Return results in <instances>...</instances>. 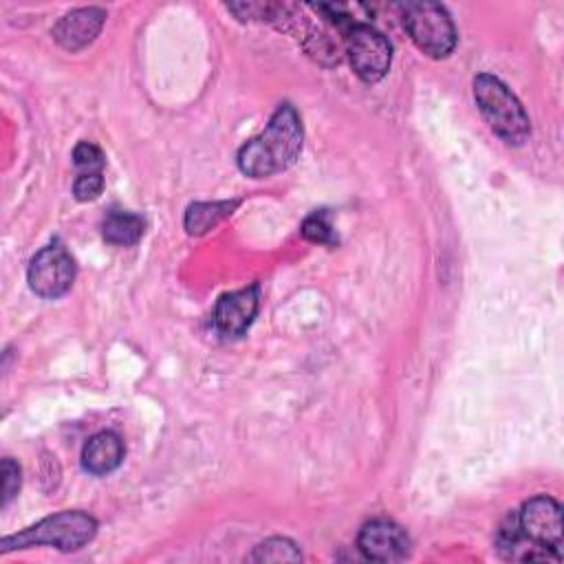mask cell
<instances>
[{
    "mask_svg": "<svg viewBox=\"0 0 564 564\" xmlns=\"http://www.w3.org/2000/svg\"><path fill=\"white\" fill-rule=\"evenodd\" d=\"M302 143L304 130L300 115L293 106L282 104L269 119L267 128L238 150V167L251 178L273 176L297 161Z\"/></svg>",
    "mask_w": 564,
    "mask_h": 564,
    "instance_id": "6da1fadb",
    "label": "cell"
},
{
    "mask_svg": "<svg viewBox=\"0 0 564 564\" xmlns=\"http://www.w3.org/2000/svg\"><path fill=\"white\" fill-rule=\"evenodd\" d=\"M97 533V520L84 511H59L42 518L33 527L0 540V553L29 546H55L59 551H77Z\"/></svg>",
    "mask_w": 564,
    "mask_h": 564,
    "instance_id": "7a4b0ae2",
    "label": "cell"
},
{
    "mask_svg": "<svg viewBox=\"0 0 564 564\" xmlns=\"http://www.w3.org/2000/svg\"><path fill=\"white\" fill-rule=\"evenodd\" d=\"M474 99L487 126L509 145H520L531 134L529 117L518 97L494 75L474 77Z\"/></svg>",
    "mask_w": 564,
    "mask_h": 564,
    "instance_id": "3957f363",
    "label": "cell"
},
{
    "mask_svg": "<svg viewBox=\"0 0 564 564\" xmlns=\"http://www.w3.org/2000/svg\"><path fill=\"white\" fill-rule=\"evenodd\" d=\"M403 26L416 48L434 59L447 57L458 40L447 9L436 2L403 4Z\"/></svg>",
    "mask_w": 564,
    "mask_h": 564,
    "instance_id": "277c9868",
    "label": "cell"
},
{
    "mask_svg": "<svg viewBox=\"0 0 564 564\" xmlns=\"http://www.w3.org/2000/svg\"><path fill=\"white\" fill-rule=\"evenodd\" d=\"M346 53L355 75L366 84H377L390 70L392 46L388 37L370 24L352 22L346 29Z\"/></svg>",
    "mask_w": 564,
    "mask_h": 564,
    "instance_id": "5b68a950",
    "label": "cell"
},
{
    "mask_svg": "<svg viewBox=\"0 0 564 564\" xmlns=\"http://www.w3.org/2000/svg\"><path fill=\"white\" fill-rule=\"evenodd\" d=\"M75 260L64 245L51 242L42 247L29 262L26 280L35 295L55 300L62 297L75 282Z\"/></svg>",
    "mask_w": 564,
    "mask_h": 564,
    "instance_id": "8992f818",
    "label": "cell"
},
{
    "mask_svg": "<svg viewBox=\"0 0 564 564\" xmlns=\"http://www.w3.org/2000/svg\"><path fill=\"white\" fill-rule=\"evenodd\" d=\"M518 516V527L522 535L538 549L560 557L562 546V507L555 498L540 494L529 498Z\"/></svg>",
    "mask_w": 564,
    "mask_h": 564,
    "instance_id": "52a82bcc",
    "label": "cell"
},
{
    "mask_svg": "<svg viewBox=\"0 0 564 564\" xmlns=\"http://www.w3.org/2000/svg\"><path fill=\"white\" fill-rule=\"evenodd\" d=\"M357 549L366 560L372 562H401L410 553V538L392 520H370L357 535Z\"/></svg>",
    "mask_w": 564,
    "mask_h": 564,
    "instance_id": "ba28073f",
    "label": "cell"
},
{
    "mask_svg": "<svg viewBox=\"0 0 564 564\" xmlns=\"http://www.w3.org/2000/svg\"><path fill=\"white\" fill-rule=\"evenodd\" d=\"M258 284L225 293L218 297L214 308V326L223 337H240L258 313Z\"/></svg>",
    "mask_w": 564,
    "mask_h": 564,
    "instance_id": "9c48e42d",
    "label": "cell"
},
{
    "mask_svg": "<svg viewBox=\"0 0 564 564\" xmlns=\"http://www.w3.org/2000/svg\"><path fill=\"white\" fill-rule=\"evenodd\" d=\"M104 22H106L104 9L82 7L57 20V24L53 26V37L62 48L75 53L88 46L99 35Z\"/></svg>",
    "mask_w": 564,
    "mask_h": 564,
    "instance_id": "30bf717a",
    "label": "cell"
},
{
    "mask_svg": "<svg viewBox=\"0 0 564 564\" xmlns=\"http://www.w3.org/2000/svg\"><path fill=\"white\" fill-rule=\"evenodd\" d=\"M123 441L117 432L112 430H104V432H97L93 434L84 449H82V465L88 474L93 476H104V474H110L115 471L121 460H123Z\"/></svg>",
    "mask_w": 564,
    "mask_h": 564,
    "instance_id": "8fae6325",
    "label": "cell"
},
{
    "mask_svg": "<svg viewBox=\"0 0 564 564\" xmlns=\"http://www.w3.org/2000/svg\"><path fill=\"white\" fill-rule=\"evenodd\" d=\"M496 544H498V551L505 560H516V562H549V560H553V562H560V557L538 549L535 544H531L522 535V531L518 527L516 511H511L502 520V524L498 529V535H496Z\"/></svg>",
    "mask_w": 564,
    "mask_h": 564,
    "instance_id": "7c38bea8",
    "label": "cell"
},
{
    "mask_svg": "<svg viewBox=\"0 0 564 564\" xmlns=\"http://www.w3.org/2000/svg\"><path fill=\"white\" fill-rule=\"evenodd\" d=\"M238 200H212V203H192L185 212L183 225L189 236H203L234 214Z\"/></svg>",
    "mask_w": 564,
    "mask_h": 564,
    "instance_id": "4fadbf2b",
    "label": "cell"
},
{
    "mask_svg": "<svg viewBox=\"0 0 564 564\" xmlns=\"http://www.w3.org/2000/svg\"><path fill=\"white\" fill-rule=\"evenodd\" d=\"M145 223L132 212H110L101 225L104 240L117 247H130L141 240Z\"/></svg>",
    "mask_w": 564,
    "mask_h": 564,
    "instance_id": "5bb4252c",
    "label": "cell"
},
{
    "mask_svg": "<svg viewBox=\"0 0 564 564\" xmlns=\"http://www.w3.org/2000/svg\"><path fill=\"white\" fill-rule=\"evenodd\" d=\"M249 560L251 562H300L302 553L293 540L275 535L253 546Z\"/></svg>",
    "mask_w": 564,
    "mask_h": 564,
    "instance_id": "9a60e30c",
    "label": "cell"
},
{
    "mask_svg": "<svg viewBox=\"0 0 564 564\" xmlns=\"http://www.w3.org/2000/svg\"><path fill=\"white\" fill-rule=\"evenodd\" d=\"M302 236L308 240V242H317V245H335L337 242V236H335V229L328 220V214L326 209H319V212H313L311 216L304 218L302 227H300Z\"/></svg>",
    "mask_w": 564,
    "mask_h": 564,
    "instance_id": "2e32d148",
    "label": "cell"
},
{
    "mask_svg": "<svg viewBox=\"0 0 564 564\" xmlns=\"http://www.w3.org/2000/svg\"><path fill=\"white\" fill-rule=\"evenodd\" d=\"M73 161H75V167L79 170V174H90V172H101L104 170V152L90 143V141H82L75 145L73 150Z\"/></svg>",
    "mask_w": 564,
    "mask_h": 564,
    "instance_id": "e0dca14e",
    "label": "cell"
},
{
    "mask_svg": "<svg viewBox=\"0 0 564 564\" xmlns=\"http://www.w3.org/2000/svg\"><path fill=\"white\" fill-rule=\"evenodd\" d=\"M104 192V172H90V174H79L73 185V194L77 200L88 203L95 200Z\"/></svg>",
    "mask_w": 564,
    "mask_h": 564,
    "instance_id": "ac0fdd59",
    "label": "cell"
},
{
    "mask_svg": "<svg viewBox=\"0 0 564 564\" xmlns=\"http://www.w3.org/2000/svg\"><path fill=\"white\" fill-rule=\"evenodd\" d=\"M0 471H2V507H7L20 489V467L15 460L4 458Z\"/></svg>",
    "mask_w": 564,
    "mask_h": 564,
    "instance_id": "d6986e66",
    "label": "cell"
}]
</instances>
